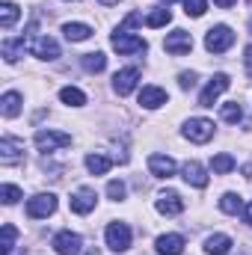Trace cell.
<instances>
[{
  "mask_svg": "<svg viewBox=\"0 0 252 255\" xmlns=\"http://www.w3.org/2000/svg\"><path fill=\"white\" fill-rule=\"evenodd\" d=\"M232 45H235V33H232V27H226V24L211 27L208 36H205V48H208L211 54H226Z\"/></svg>",
  "mask_w": 252,
  "mask_h": 255,
  "instance_id": "cell-1",
  "label": "cell"
},
{
  "mask_svg": "<svg viewBox=\"0 0 252 255\" xmlns=\"http://www.w3.org/2000/svg\"><path fill=\"white\" fill-rule=\"evenodd\" d=\"M57 211V196L54 193H36L33 199H27V217L33 220H45Z\"/></svg>",
  "mask_w": 252,
  "mask_h": 255,
  "instance_id": "cell-2",
  "label": "cell"
},
{
  "mask_svg": "<svg viewBox=\"0 0 252 255\" xmlns=\"http://www.w3.org/2000/svg\"><path fill=\"white\" fill-rule=\"evenodd\" d=\"M110 45H113V51L119 54V57H130V54H142L148 45H145V39H139V36H130V33H113V39H110Z\"/></svg>",
  "mask_w": 252,
  "mask_h": 255,
  "instance_id": "cell-3",
  "label": "cell"
},
{
  "mask_svg": "<svg viewBox=\"0 0 252 255\" xmlns=\"http://www.w3.org/2000/svg\"><path fill=\"white\" fill-rule=\"evenodd\" d=\"M24 160V139L18 136H3L0 139V163L3 166H15Z\"/></svg>",
  "mask_w": 252,
  "mask_h": 255,
  "instance_id": "cell-4",
  "label": "cell"
},
{
  "mask_svg": "<svg viewBox=\"0 0 252 255\" xmlns=\"http://www.w3.org/2000/svg\"><path fill=\"white\" fill-rule=\"evenodd\" d=\"M65 145H71V136L63 133V130H39L36 133V148L39 151H57V148H65Z\"/></svg>",
  "mask_w": 252,
  "mask_h": 255,
  "instance_id": "cell-5",
  "label": "cell"
},
{
  "mask_svg": "<svg viewBox=\"0 0 252 255\" xmlns=\"http://www.w3.org/2000/svg\"><path fill=\"white\" fill-rule=\"evenodd\" d=\"M163 51L172 54V57H184V54L193 51V36H190L187 30H172L166 36V42H163Z\"/></svg>",
  "mask_w": 252,
  "mask_h": 255,
  "instance_id": "cell-6",
  "label": "cell"
},
{
  "mask_svg": "<svg viewBox=\"0 0 252 255\" xmlns=\"http://www.w3.org/2000/svg\"><path fill=\"white\" fill-rule=\"evenodd\" d=\"M104 238H107V247L113 253H125L127 247H130V229H127L125 223H110L107 232H104Z\"/></svg>",
  "mask_w": 252,
  "mask_h": 255,
  "instance_id": "cell-7",
  "label": "cell"
},
{
  "mask_svg": "<svg viewBox=\"0 0 252 255\" xmlns=\"http://www.w3.org/2000/svg\"><path fill=\"white\" fill-rule=\"evenodd\" d=\"M229 89V74H214L211 77V83L202 89V95H199V107H214V101L223 95Z\"/></svg>",
  "mask_w": 252,
  "mask_h": 255,
  "instance_id": "cell-8",
  "label": "cell"
},
{
  "mask_svg": "<svg viewBox=\"0 0 252 255\" xmlns=\"http://www.w3.org/2000/svg\"><path fill=\"white\" fill-rule=\"evenodd\" d=\"M27 51H30L33 57H39V60H57V57H60V45H57L51 36H33Z\"/></svg>",
  "mask_w": 252,
  "mask_h": 255,
  "instance_id": "cell-9",
  "label": "cell"
},
{
  "mask_svg": "<svg viewBox=\"0 0 252 255\" xmlns=\"http://www.w3.org/2000/svg\"><path fill=\"white\" fill-rule=\"evenodd\" d=\"M184 136L190 142H208L214 136V122L211 119H190L184 125Z\"/></svg>",
  "mask_w": 252,
  "mask_h": 255,
  "instance_id": "cell-10",
  "label": "cell"
},
{
  "mask_svg": "<svg viewBox=\"0 0 252 255\" xmlns=\"http://www.w3.org/2000/svg\"><path fill=\"white\" fill-rule=\"evenodd\" d=\"M95 202H98V196H95L92 187H80L77 193H71V199H68L71 211H74V214H80V217H86V214L95 208Z\"/></svg>",
  "mask_w": 252,
  "mask_h": 255,
  "instance_id": "cell-11",
  "label": "cell"
},
{
  "mask_svg": "<svg viewBox=\"0 0 252 255\" xmlns=\"http://www.w3.org/2000/svg\"><path fill=\"white\" fill-rule=\"evenodd\" d=\"M54 250L60 255H80L83 250V241H80V235H74V232H60L57 238H54Z\"/></svg>",
  "mask_w": 252,
  "mask_h": 255,
  "instance_id": "cell-12",
  "label": "cell"
},
{
  "mask_svg": "<svg viewBox=\"0 0 252 255\" xmlns=\"http://www.w3.org/2000/svg\"><path fill=\"white\" fill-rule=\"evenodd\" d=\"M136 83H139V71H136V68H122V71L113 74V89H116V95H130V92L136 89Z\"/></svg>",
  "mask_w": 252,
  "mask_h": 255,
  "instance_id": "cell-13",
  "label": "cell"
},
{
  "mask_svg": "<svg viewBox=\"0 0 252 255\" xmlns=\"http://www.w3.org/2000/svg\"><path fill=\"white\" fill-rule=\"evenodd\" d=\"M148 172L154 178H172L175 175V160L169 154H151L148 157Z\"/></svg>",
  "mask_w": 252,
  "mask_h": 255,
  "instance_id": "cell-14",
  "label": "cell"
},
{
  "mask_svg": "<svg viewBox=\"0 0 252 255\" xmlns=\"http://www.w3.org/2000/svg\"><path fill=\"white\" fill-rule=\"evenodd\" d=\"M157 211L166 214V217H175V214L184 211V199H181L175 190H163L160 196H157Z\"/></svg>",
  "mask_w": 252,
  "mask_h": 255,
  "instance_id": "cell-15",
  "label": "cell"
},
{
  "mask_svg": "<svg viewBox=\"0 0 252 255\" xmlns=\"http://www.w3.org/2000/svg\"><path fill=\"white\" fill-rule=\"evenodd\" d=\"M169 101V95H166V89H160V86H142V92H139V104L145 107V110H157V107H163Z\"/></svg>",
  "mask_w": 252,
  "mask_h": 255,
  "instance_id": "cell-16",
  "label": "cell"
},
{
  "mask_svg": "<svg viewBox=\"0 0 252 255\" xmlns=\"http://www.w3.org/2000/svg\"><path fill=\"white\" fill-rule=\"evenodd\" d=\"M181 175H184V181L193 184V187H208V172H205L202 163H196V160H187V163L181 166Z\"/></svg>",
  "mask_w": 252,
  "mask_h": 255,
  "instance_id": "cell-17",
  "label": "cell"
},
{
  "mask_svg": "<svg viewBox=\"0 0 252 255\" xmlns=\"http://www.w3.org/2000/svg\"><path fill=\"white\" fill-rule=\"evenodd\" d=\"M157 253L160 255H181L184 253V238L181 235H160L157 238Z\"/></svg>",
  "mask_w": 252,
  "mask_h": 255,
  "instance_id": "cell-18",
  "label": "cell"
},
{
  "mask_svg": "<svg viewBox=\"0 0 252 255\" xmlns=\"http://www.w3.org/2000/svg\"><path fill=\"white\" fill-rule=\"evenodd\" d=\"M27 48H30V42H27L24 36H21V39H15V42H12V39H6V42H3V60H6V63H15L18 57H24V51H27Z\"/></svg>",
  "mask_w": 252,
  "mask_h": 255,
  "instance_id": "cell-19",
  "label": "cell"
},
{
  "mask_svg": "<svg viewBox=\"0 0 252 255\" xmlns=\"http://www.w3.org/2000/svg\"><path fill=\"white\" fill-rule=\"evenodd\" d=\"M205 253H208V255L232 253V238H229V235H211V238L205 241Z\"/></svg>",
  "mask_w": 252,
  "mask_h": 255,
  "instance_id": "cell-20",
  "label": "cell"
},
{
  "mask_svg": "<svg viewBox=\"0 0 252 255\" xmlns=\"http://www.w3.org/2000/svg\"><path fill=\"white\" fill-rule=\"evenodd\" d=\"M110 166H113V157H107V154H101V151H95V154L86 157V169H89L92 175H104Z\"/></svg>",
  "mask_w": 252,
  "mask_h": 255,
  "instance_id": "cell-21",
  "label": "cell"
},
{
  "mask_svg": "<svg viewBox=\"0 0 252 255\" xmlns=\"http://www.w3.org/2000/svg\"><path fill=\"white\" fill-rule=\"evenodd\" d=\"M0 110H3L6 119H15V116L21 113V95H18V92H6V95L0 98Z\"/></svg>",
  "mask_w": 252,
  "mask_h": 255,
  "instance_id": "cell-22",
  "label": "cell"
},
{
  "mask_svg": "<svg viewBox=\"0 0 252 255\" xmlns=\"http://www.w3.org/2000/svg\"><path fill=\"white\" fill-rule=\"evenodd\" d=\"M63 33L68 42H86L92 36V27L89 24H63Z\"/></svg>",
  "mask_w": 252,
  "mask_h": 255,
  "instance_id": "cell-23",
  "label": "cell"
},
{
  "mask_svg": "<svg viewBox=\"0 0 252 255\" xmlns=\"http://www.w3.org/2000/svg\"><path fill=\"white\" fill-rule=\"evenodd\" d=\"M80 65H83L89 74H98V71H104V65H107V57H104L101 51H95V54H83V57H80Z\"/></svg>",
  "mask_w": 252,
  "mask_h": 255,
  "instance_id": "cell-24",
  "label": "cell"
},
{
  "mask_svg": "<svg viewBox=\"0 0 252 255\" xmlns=\"http://www.w3.org/2000/svg\"><path fill=\"white\" fill-rule=\"evenodd\" d=\"M60 98H63V104H68V107H83V104H86V95H83L77 86H65V89H60Z\"/></svg>",
  "mask_w": 252,
  "mask_h": 255,
  "instance_id": "cell-25",
  "label": "cell"
},
{
  "mask_svg": "<svg viewBox=\"0 0 252 255\" xmlns=\"http://www.w3.org/2000/svg\"><path fill=\"white\" fill-rule=\"evenodd\" d=\"M169 21H172V12L163 9V6H157V9H151V12L145 15V24H148V27H166Z\"/></svg>",
  "mask_w": 252,
  "mask_h": 255,
  "instance_id": "cell-26",
  "label": "cell"
},
{
  "mask_svg": "<svg viewBox=\"0 0 252 255\" xmlns=\"http://www.w3.org/2000/svg\"><path fill=\"white\" fill-rule=\"evenodd\" d=\"M211 169H214L217 175H226V172L235 169V157L226 154V151H223V154H214V157H211Z\"/></svg>",
  "mask_w": 252,
  "mask_h": 255,
  "instance_id": "cell-27",
  "label": "cell"
},
{
  "mask_svg": "<svg viewBox=\"0 0 252 255\" xmlns=\"http://www.w3.org/2000/svg\"><path fill=\"white\" fill-rule=\"evenodd\" d=\"M220 211H226V214L238 217V214L244 211V202H241V196H235V193H223V199H220Z\"/></svg>",
  "mask_w": 252,
  "mask_h": 255,
  "instance_id": "cell-28",
  "label": "cell"
},
{
  "mask_svg": "<svg viewBox=\"0 0 252 255\" xmlns=\"http://www.w3.org/2000/svg\"><path fill=\"white\" fill-rule=\"evenodd\" d=\"M18 15H21V12H18L15 3H3V6H0V27H3V30H12V24L18 21Z\"/></svg>",
  "mask_w": 252,
  "mask_h": 255,
  "instance_id": "cell-29",
  "label": "cell"
},
{
  "mask_svg": "<svg viewBox=\"0 0 252 255\" xmlns=\"http://www.w3.org/2000/svg\"><path fill=\"white\" fill-rule=\"evenodd\" d=\"M15 238H18L15 226L6 223V226H3V241H0V255H12V250H15Z\"/></svg>",
  "mask_w": 252,
  "mask_h": 255,
  "instance_id": "cell-30",
  "label": "cell"
},
{
  "mask_svg": "<svg viewBox=\"0 0 252 255\" xmlns=\"http://www.w3.org/2000/svg\"><path fill=\"white\" fill-rule=\"evenodd\" d=\"M220 116H223L226 122H232V125H238V122L244 119V107H241L238 101H232V104H223V110H220Z\"/></svg>",
  "mask_w": 252,
  "mask_h": 255,
  "instance_id": "cell-31",
  "label": "cell"
},
{
  "mask_svg": "<svg viewBox=\"0 0 252 255\" xmlns=\"http://www.w3.org/2000/svg\"><path fill=\"white\" fill-rule=\"evenodd\" d=\"M205 9H208V0H184V12L190 18H202Z\"/></svg>",
  "mask_w": 252,
  "mask_h": 255,
  "instance_id": "cell-32",
  "label": "cell"
},
{
  "mask_svg": "<svg viewBox=\"0 0 252 255\" xmlns=\"http://www.w3.org/2000/svg\"><path fill=\"white\" fill-rule=\"evenodd\" d=\"M21 196H24V193L18 190L15 184H3V187H0V199H3V205H15Z\"/></svg>",
  "mask_w": 252,
  "mask_h": 255,
  "instance_id": "cell-33",
  "label": "cell"
},
{
  "mask_svg": "<svg viewBox=\"0 0 252 255\" xmlns=\"http://www.w3.org/2000/svg\"><path fill=\"white\" fill-rule=\"evenodd\" d=\"M125 184H122V181H110V184H107V196H110V199H113V202H122V199H125Z\"/></svg>",
  "mask_w": 252,
  "mask_h": 255,
  "instance_id": "cell-34",
  "label": "cell"
},
{
  "mask_svg": "<svg viewBox=\"0 0 252 255\" xmlns=\"http://www.w3.org/2000/svg\"><path fill=\"white\" fill-rule=\"evenodd\" d=\"M178 83H181V89H193L196 86V74L193 71H181L178 74Z\"/></svg>",
  "mask_w": 252,
  "mask_h": 255,
  "instance_id": "cell-35",
  "label": "cell"
},
{
  "mask_svg": "<svg viewBox=\"0 0 252 255\" xmlns=\"http://www.w3.org/2000/svg\"><path fill=\"white\" fill-rule=\"evenodd\" d=\"M136 24H139V15H136V12H130L125 21L119 24V33H127V30H130V27H136Z\"/></svg>",
  "mask_w": 252,
  "mask_h": 255,
  "instance_id": "cell-36",
  "label": "cell"
},
{
  "mask_svg": "<svg viewBox=\"0 0 252 255\" xmlns=\"http://www.w3.org/2000/svg\"><path fill=\"white\" fill-rule=\"evenodd\" d=\"M244 60H247V74L252 77V45L247 48V51H244Z\"/></svg>",
  "mask_w": 252,
  "mask_h": 255,
  "instance_id": "cell-37",
  "label": "cell"
},
{
  "mask_svg": "<svg viewBox=\"0 0 252 255\" xmlns=\"http://www.w3.org/2000/svg\"><path fill=\"white\" fill-rule=\"evenodd\" d=\"M214 3H217V6H220V9H232V6H235V3H238V0H214Z\"/></svg>",
  "mask_w": 252,
  "mask_h": 255,
  "instance_id": "cell-38",
  "label": "cell"
},
{
  "mask_svg": "<svg viewBox=\"0 0 252 255\" xmlns=\"http://www.w3.org/2000/svg\"><path fill=\"white\" fill-rule=\"evenodd\" d=\"M244 217H247V223H252V202H250V208L244 211Z\"/></svg>",
  "mask_w": 252,
  "mask_h": 255,
  "instance_id": "cell-39",
  "label": "cell"
},
{
  "mask_svg": "<svg viewBox=\"0 0 252 255\" xmlns=\"http://www.w3.org/2000/svg\"><path fill=\"white\" fill-rule=\"evenodd\" d=\"M244 175H247V178H252V163H247V166H244Z\"/></svg>",
  "mask_w": 252,
  "mask_h": 255,
  "instance_id": "cell-40",
  "label": "cell"
},
{
  "mask_svg": "<svg viewBox=\"0 0 252 255\" xmlns=\"http://www.w3.org/2000/svg\"><path fill=\"white\" fill-rule=\"evenodd\" d=\"M98 3H101V6H116L119 0H98Z\"/></svg>",
  "mask_w": 252,
  "mask_h": 255,
  "instance_id": "cell-41",
  "label": "cell"
},
{
  "mask_svg": "<svg viewBox=\"0 0 252 255\" xmlns=\"http://www.w3.org/2000/svg\"><path fill=\"white\" fill-rule=\"evenodd\" d=\"M86 255H98V250H89V253H86Z\"/></svg>",
  "mask_w": 252,
  "mask_h": 255,
  "instance_id": "cell-42",
  "label": "cell"
},
{
  "mask_svg": "<svg viewBox=\"0 0 252 255\" xmlns=\"http://www.w3.org/2000/svg\"><path fill=\"white\" fill-rule=\"evenodd\" d=\"M163 3H166V6H169V3H175V0H163Z\"/></svg>",
  "mask_w": 252,
  "mask_h": 255,
  "instance_id": "cell-43",
  "label": "cell"
},
{
  "mask_svg": "<svg viewBox=\"0 0 252 255\" xmlns=\"http://www.w3.org/2000/svg\"><path fill=\"white\" fill-rule=\"evenodd\" d=\"M250 33H252V21H250Z\"/></svg>",
  "mask_w": 252,
  "mask_h": 255,
  "instance_id": "cell-44",
  "label": "cell"
}]
</instances>
